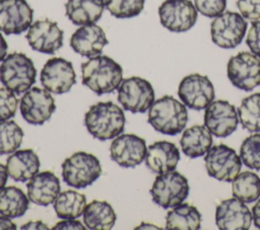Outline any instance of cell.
Here are the masks:
<instances>
[{"mask_svg":"<svg viewBox=\"0 0 260 230\" xmlns=\"http://www.w3.org/2000/svg\"><path fill=\"white\" fill-rule=\"evenodd\" d=\"M82 84L98 95L115 91L123 80V69L112 58L99 55L81 64Z\"/></svg>","mask_w":260,"mask_h":230,"instance_id":"obj_1","label":"cell"},{"mask_svg":"<svg viewBox=\"0 0 260 230\" xmlns=\"http://www.w3.org/2000/svg\"><path fill=\"white\" fill-rule=\"evenodd\" d=\"M125 122L124 111L112 101L91 105L84 117V125L89 134L101 141L119 136L124 131Z\"/></svg>","mask_w":260,"mask_h":230,"instance_id":"obj_2","label":"cell"},{"mask_svg":"<svg viewBox=\"0 0 260 230\" xmlns=\"http://www.w3.org/2000/svg\"><path fill=\"white\" fill-rule=\"evenodd\" d=\"M188 122V111L184 103L175 97L165 95L153 101L148 110V123L151 127L169 136L181 133Z\"/></svg>","mask_w":260,"mask_h":230,"instance_id":"obj_3","label":"cell"},{"mask_svg":"<svg viewBox=\"0 0 260 230\" xmlns=\"http://www.w3.org/2000/svg\"><path fill=\"white\" fill-rule=\"evenodd\" d=\"M37 70L26 55L11 53L0 65V81L8 89L19 95L28 90L36 82Z\"/></svg>","mask_w":260,"mask_h":230,"instance_id":"obj_4","label":"cell"},{"mask_svg":"<svg viewBox=\"0 0 260 230\" xmlns=\"http://www.w3.org/2000/svg\"><path fill=\"white\" fill-rule=\"evenodd\" d=\"M102 174L100 160L90 153L76 152L62 163L63 180L72 187L84 188L95 181Z\"/></svg>","mask_w":260,"mask_h":230,"instance_id":"obj_5","label":"cell"},{"mask_svg":"<svg viewBox=\"0 0 260 230\" xmlns=\"http://www.w3.org/2000/svg\"><path fill=\"white\" fill-rule=\"evenodd\" d=\"M152 201L164 209L174 208L182 204L189 195L187 178L178 171L158 174L150 188Z\"/></svg>","mask_w":260,"mask_h":230,"instance_id":"obj_6","label":"cell"},{"mask_svg":"<svg viewBox=\"0 0 260 230\" xmlns=\"http://www.w3.org/2000/svg\"><path fill=\"white\" fill-rule=\"evenodd\" d=\"M117 98L124 109L143 113L154 101V90L146 79L133 76L122 80Z\"/></svg>","mask_w":260,"mask_h":230,"instance_id":"obj_7","label":"cell"},{"mask_svg":"<svg viewBox=\"0 0 260 230\" xmlns=\"http://www.w3.org/2000/svg\"><path fill=\"white\" fill-rule=\"evenodd\" d=\"M247 25L241 14L233 11L222 12L210 24L211 40L222 49H234L242 43Z\"/></svg>","mask_w":260,"mask_h":230,"instance_id":"obj_8","label":"cell"},{"mask_svg":"<svg viewBox=\"0 0 260 230\" xmlns=\"http://www.w3.org/2000/svg\"><path fill=\"white\" fill-rule=\"evenodd\" d=\"M209 176L220 181H233L242 168L241 157L231 147L219 144L212 146L204 157Z\"/></svg>","mask_w":260,"mask_h":230,"instance_id":"obj_9","label":"cell"},{"mask_svg":"<svg viewBox=\"0 0 260 230\" xmlns=\"http://www.w3.org/2000/svg\"><path fill=\"white\" fill-rule=\"evenodd\" d=\"M226 73L234 86L251 91L260 85V59L253 53L240 52L229 60Z\"/></svg>","mask_w":260,"mask_h":230,"instance_id":"obj_10","label":"cell"},{"mask_svg":"<svg viewBox=\"0 0 260 230\" xmlns=\"http://www.w3.org/2000/svg\"><path fill=\"white\" fill-rule=\"evenodd\" d=\"M178 95L189 108L202 110L213 101L214 87L207 76L190 74L180 82Z\"/></svg>","mask_w":260,"mask_h":230,"instance_id":"obj_11","label":"cell"},{"mask_svg":"<svg viewBox=\"0 0 260 230\" xmlns=\"http://www.w3.org/2000/svg\"><path fill=\"white\" fill-rule=\"evenodd\" d=\"M158 16L170 31L184 32L196 23L197 10L190 0H166L158 7Z\"/></svg>","mask_w":260,"mask_h":230,"instance_id":"obj_12","label":"cell"},{"mask_svg":"<svg viewBox=\"0 0 260 230\" xmlns=\"http://www.w3.org/2000/svg\"><path fill=\"white\" fill-rule=\"evenodd\" d=\"M20 113L30 125H43L56 109L51 92L47 89L31 87L20 98Z\"/></svg>","mask_w":260,"mask_h":230,"instance_id":"obj_13","label":"cell"},{"mask_svg":"<svg viewBox=\"0 0 260 230\" xmlns=\"http://www.w3.org/2000/svg\"><path fill=\"white\" fill-rule=\"evenodd\" d=\"M40 79L45 89L54 94L66 93L76 83L72 63L58 57L51 58L45 63Z\"/></svg>","mask_w":260,"mask_h":230,"instance_id":"obj_14","label":"cell"},{"mask_svg":"<svg viewBox=\"0 0 260 230\" xmlns=\"http://www.w3.org/2000/svg\"><path fill=\"white\" fill-rule=\"evenodd\" d=\"M239 116L236 107L226 100L212 101L204 112V126L218 138L232 135L238 126Z\"/></svg>","mask_w":260,"mask_h":230,"instance_id":"obj_15","label":"cell"},{"mask_svg":"<svg viewBox=\"0 0 260 230\" xmlns=\"http://www.w3.org/2000/svg\"><path fill=\"white\" fill-rule=\"evenodd\" d=\"M34 10L25 0H0V31L19 34L29 28Z\"/></svg>","mask_w":260,"mask_h":230,"instance_id":"obj_16","label":"cell"},{"mask_svg":"<svg viewBox=\"0 0 260 230\" xmlns=\"http://www.w3.org/2000/svg\"><path fill=\"white\" fill-rule=\"evenodd\" d=\"M63 34L57 22L46 18L37 20L29 26L26 40L32 50L52 55L63 46Z\"/></svg>","mask_w":260,"mask_h":230,"instance_id":"obj_17","label":"cell"},{"mask_svg":"<svg viewBox=\"0 0 260 230\" xmlns=\"http://www.w3.org/2000/svg\"><path fill=\"white\" fill-rule=\"evenodd\" d=\"M146 151L145 140L133 134L117 136L110 147L112 160L126 168L139 165L145 159Z\"/></svg>","mask_w":260,"mask_h":230,"instance_id":"obj_18","label":"cell"},{"mask_svg":"<svg viewBox=\"0 0 260 230\" xmlns=\"http://www.w3.org/2000/svg\"><path fill=\"white\" fill-rule=\"evenodd\" d=\"M252 222L249 208L237 198L223 200L216 207L215 223L221 230H247Z\"/></svg>","mask_w":260,"mask_h":230,"instance_id":"obj_19","label":"cell"},{"mask_svg":"<svg viewBox=\"0 0 260 230\" xmlns=\"http://www.w3.org/2000/svg\"><path fill=\"white\" fill-rule=\"evenodd\" d=\"M108 44L109 41L104 29L95 23L81 25L70 39V47L73 51L86 58L99 56Z\"/></svg>","mask_w":260,"mask_h":230,"instance_id":"obj_20","label":"cell"},{"mask_svg":"<svg viewBox=\"0 0 260 230\" xmlns=\"http://www.w3.org/2000/svg\"><path fill=\"white\" fill-rule=\"evenodd\" d=\"M27 197L30 202L39 206H49L60 194L59 178L52 171L38 172L26 184Z\"/></svg>","mask_w":260,"mask_h":230,"instance_id":"obj_21","label":"cell"},{"mask_svg":"<svg viewBox=\"0 0 260 230\" xmlns=\"http://www.w3.org/2000/svg\"><path fill=\"white\" fill-rule=\"evenodd\" d=\"M144 160L152 172L166 173L175 170L180 160V152L174 143L157 141L148 146Z\"/></svg>","mask_w":260,"mask_h":230,"instance_id":"obj_22","label":"cell"},{"mask_svg":"<svg viewBox=\"0 0 260 230\" xmlns=\"http://www.w3.org/2000/svg\"><path fill=\"white\" fill-rule=\"evenodd\" d=\"M40 165L39 156L32 149H21L11 153L5 166L13 180L25 182L39 172Z\"/></svg>","mask_w":260,"mask_h":230,"instance_id":"obj_23","label":"cell"},{"mask_svg":"<svg viewBox=\"0 0 260 230\" xmlns=\"http://www.w3.org/2000/svg\"><path fill=\"white\" fill-rule=\"evenodd\" d=\"M65 9L68 19L73 24H91L102 17L105 0H67Z\"/></svg>","mask_w":260,"mask_h":230,"instance_id":"obj_24","label":"cell"},{"mask_svg":"<svg viewBox=\"0 0 260 230\" xmlns=\"http://www.w3.org/2000/svg\"><path fill=\"white\" fill-rule=\"evenodd\" d=\"M212 134L205 126H193L184 131L180 145L183 153L189 158L203 156L212 146Z\"/></svg>","mask_w":260,"mask_h":230,"instance_id":"obj_25","label":"cell"},{"mask_svg":"<svg viewBox=\"0 0 260 230\" xmlns=\"http://www.w3.org/2000/svg\"><path fill=\"white\" fill-rule=\"evenodd\" d=\"M117 216L112 206L106 201L93 200L83 212L84 225L91 230H109L115 225Z\"/></svg>","mask_w":260,"mask_h":230,"instance_id":"obj_26","label":"cell"},{"mask_svg":"<svg viewBox=\"0 0 260 230\" xmlns=\"http://www.w3.org/2000/svg\"><path fill=\"white\" fill-rule=\"evenodd\" d=\"M201 227V214L196 207L180 204L169 211L166 217V229L198 230Z\"/></svg>","mask_w":260,"mask_h":230,"instance_id":"obj_27","label":"cell"},{"mask_svg":"<svg viewBox=\"0 0 260 230\" xmlns=\"http://www.w3.org/2000/svg\"><path fill=\"white\" fill-rule=\"evenodd\" d=\"M29 206L28 197L18 187L10 185L0 189V214L8 218H18L25 214Z\"/></svg>","mask_w":260,"mask_h":230,"instance_id":"obj_28","label":"cell"},{"mask_svg":"<svg viewBox=\"0 0 260 230\" xmlns=\"http://www.w3.org/2000/svg\"><path fill=\"white\" fill-rule=\"evenodd\" d=\"M85 207V196L72 189L60 193L54 202L56 215L61 219H76L83 214Z\"/></svg>","mask_w":260,"mask_h":230,"instance_id":"obj_29","label":"cell"},{"mask_svg":"<svg viewBox=\"0 0 260 230\" xmlns=\"http://www.w3.org/2000/svg\"><path fill=\"white\" fill-rule=\"evenodd\" d=\"M233 197L243 203H253L260 198V177L252 171L238 174L232 181Z\"/></svg>","mask_w":260,"mask_h":230,"instance_id":"obj_30","label":"cell"},{"mask_svg":"<svg viewBox=\"0 0 260 230\" xmlns=\"http://www.w3.org/2000/svg\"><path fill=\"white\" fill-rule=\"evenodd\" d=\"M237 111L244 129L249 132L260 133V92L245 97Z\"/></svg>","mask_w":260,"mask_h":230,"instance_id":"obj_31","label":"cell"},{"mask_svg":"<svg viewBox=\"0 0 260 230\" xmlns=\"http://www.w3.org/2000/svg\"><path fill=\"white\" fill-rule=\"evenodd\" d=\"M23 131L14 121L0 122V155L16 151L22 142Z\"/></svg>","mask_w":260,"mask_h":230,"instance_id":"obj_32","label":"cell"},{"mask_svg":"<svg viewBox=\"0 0 260 230\" xmlns=\"http://www.w3.org/2000/svg\"><path fill=\"white\" fill-rule=\"evenodd\" d=\"M145 0H105L107 10L117 18H131L141 13Z\"/></svg>","mask_w":260,"mask_h":230,"instance_id":"obj_33","label":"cell"},{"mask_svg":"<svg viewBox=\"0 0 260 230\" xmlns=\"http://www.w3.org/2000/svg\"><path fill=\"white\" fill-rule=\"evenodd\" d=\"M240 157L248 168L260 170V133L253 134L243 141Z\"/></svg>","mask_w":260,"mask_h":230,"instance_id":"obj_34","label":"cell"},{"mask_svg":"<svg viewBox=\"0 0 260 230\" xmlns=\"http://www.w3.org/2000/svg\"><path fill=\"white\" fill-rule=\"evenodd\" d=\"M17 102L14 92L6 87H0V122L8 121L15 116Z\"/></svg>","mask_w":260,"mask_h":230,"instance_id":"obj_35","label":"cell"},{"mask_svg":"<svg viewBox=\"0 0 260 230\" xmlns=\"http://www.w3.org/2000/svg\"><path fill=\"white\" fill-rule=\"evenodd\" d=\"M197 11L206 17H216L220 15L225 7L226 0H194Z\"/></svg>","mask_w":260,"mask_h":230,"instance_id":"obj_36","label":"cell"},{"mask_svg":"<svg viewBox=\"0 0 260 230\" xmlns=\"http://www.w3.org/2000/svg\"><path fill=\"white\" fill-rule=\"evenodd\" d=\"M237 6L244 18L260 19V0H237Z\"/></svg>","mask_w":260,"mask_h":230,"instance_id":"obj_37","label":"cell"},{"mask_svg":"<svg viewBox=\"0 0 260 230\" xmlns=\"http://www.w3.org/2000/svg\"><path fill=\"white\" fill-rule=\"evenodd\" d=\"M246 44L250 51L255 56L260 58V20H255L252 22L247 34Z\"/></svg>","mask_w":260,"mask_h":230,"instance_id":"obj_38","label":"cell"},{"mask_svg":"<svg viewBox=\"0 0 260 230\" xmlns=\"http://www.w3.org/2000/svg\"><path fill=\"white\" fill-rule=\"evenodd\" d=\"M52 229H54V230H58V229H80V230H84L85 227L78 220L76 221L74 219H64V221L58 222Z\"/></svg>","mask_w":260,"mask_h":230,"instance_id":"obj_39","label":"cell"},{"mask_svg":"<svg viewBox=\"0 0 260 230\" xmlns=\"http://www.w3.org/2000/svg\"><path fill=\"white\" fill-rule=\"evenodd\" d=\"M252 219L256 228L260 229V199L252 208Z\"/></svg>","mask_w":260,"mask_h":230,"instance_id":"obj_40","label":"cell"},{"mask_svg":"<svg viewBox=\"0 0 260 230\" xmlns=\"http://www.w3.org/2000/svg\"><path fill=\"white\" fill-rule=\"evenodd\" d=\"M0 229L14 230V229H16V225L10 220V218L2 215V216H0Z\"/></svg>","mask_w":260,"mask_h":230,"instance_id":"obj_41","label":"cell"},{"mask_svg":"<svg viewBox=\"0 0 260 230\" xmlns=\"http://www.w3.org/2000/svg\"><path fill=\"white\" fill-rule=\"evenodd\" d=\"M20 229H49V227L42 221H30L26 224H23Z\"/></svg>","mask_w":260,"mask_h":230,"instance_id":"obj_42","label":"cell"},{"mask_svg":"<svg viewBox=\"0 0 260 230\" xmlns=\"http://www.w3.org/2000/svg\"><path fill=\"white\" fill-rule=\"evenodd\" d=\"M8 176L9 175H8L6 166H4L2 163H0V189H2L5 186Z\"/></svg>","mask_w":260,"mask_h":230,"instance_id":"obj_43","label":"cell"},{"mask_svg":"<svg viewBox=\"0 0 260 230\" xmlns=\"http://www.w3.org/2000/svg\"><path fill=\"white\" fill-rule=\"evenodd\" d=\"M7 49H8L7 43L4 40L2 33L0 32V62H2L7 56Z\"/></svg>","mask_w":260,"mask_h":230,"instance_id":"obj_44","label":"cell"}]
</instances>
